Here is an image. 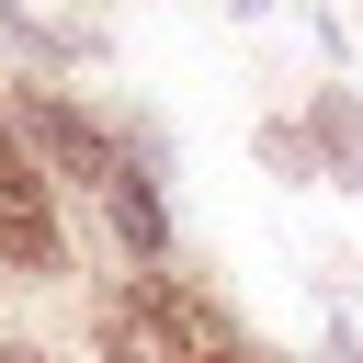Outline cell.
I'll use <instances>...</instances> for the list:
<instances>
[{
  "label": "cell",
  "instance_id": "cell-1",
  "mask_svg": "<svg viewBox=\"0 0 363 363\" xmlns=\"http://www.w3.org/2000/svg\"><path fill=\"white\" fill-rule=\"evenodd\" d=\"M0 261L11 272H57V216H45V182L0 147Z\"/></svg>",
  "mask_w": 363,
  "mask_h": 363
},
{
  "label": "cell",
  "instance_id": "cell-3",
  "mask_svg": "<svg viewBox=\"0 0 363 363\" xmlns=\"http://www.w3.org/2000/svg\"><path fill=\"white\" fill-rule=\"evenodd\" d=\"M102 193H113V227H125V250H159V204H147V170H125V159H113V182H102Z\"/></svg>",
  "mask_w": 363,
  "mask_h": 363
},
{
  "label": "cell",
  "instance_id": "cell-2",
  "mask_svg": "<svg viewBox=\"0 0 363 363\" xmlns=\"http://www.w3.org/2000/svg\"><path fill=\"white\" fill-rule=\"evenodd\" d=\"M23 125H34V136H45V147H57L68 170H79V182H113V147H102V136H91V125H79L68 102H45V91H34V102H23Z\"/></svg>",
  "mask_w": 363,
  "mask_h": 363
},
{
  "label": "cell",
  "instance_id": "cell-4",
  "mask_svg": "<svg viewBox=\"0 0 363 363\" xmlns=\"http://www.w3.org/2000/svg\"><path fill=\"white\" fill-rule=\"evenodd\" d=\"M0 363H45V352H34V340H11V352H0Z\"/></svg>",
  "mask_w": 363,
  "mask_h": 363
}]
</instances>
